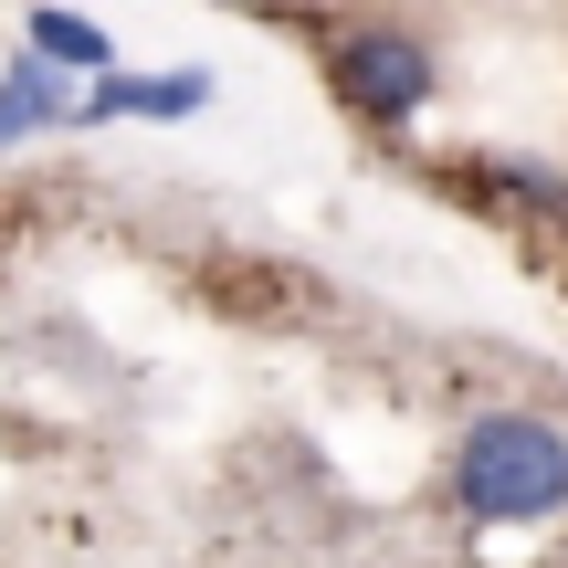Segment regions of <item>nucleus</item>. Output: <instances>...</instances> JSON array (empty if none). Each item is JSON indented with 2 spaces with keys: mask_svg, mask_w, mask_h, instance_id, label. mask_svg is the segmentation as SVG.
<instances>
[{
  "mask_svg": "<svg viewBox=\"0 0 568 568\" xmlns=\"http://www.w3.org/2000/svg\"><path fill=\"white\" fill-rule=\"evenodd\" d=\"M453 495H464L485 527H537V516L568 506V432L537 422V410H495V422L464 432V464H453Z\"/></svg>",
  "mask_w": 568,
  "mask_h": 568,
  "instance_id": "f257e3e1",
  "label": "nucleus"
},
{
  "mask_svg": "<svg viewBox=\"0 0 568 568\" xmlns=\"http://www.w3.org/2000/svg\"><path fill=\"white\" fill-rule=\"evenodd\" d=\"M326 84H337L368 126H410V105L432 95V42H410V32H337L326 42Z\"/></svg>",
  "mask_w": 568,
  "mask_h": 568,
  "instance_id": "f03ea898",
  "label": "nucleus"
},
{
  "mask_svg": "<svg viewBox=\"0 0 568 568\" xmlns=\"http://www.w3.org/2000/svg\"><path fill=\"white\" fill-rule=\"evenodd\" d=\"M201 105H211V84H201V74H105L84 116L105 126V116H201Z\"/></svg>",
  "mask_w": 568,
  "mask_h": 568,
  "instance_id": "7ed1b4c3",
  "label": "nucleus"
},
{
  "mask_svg": "<svg viewBox=\"0 0 568 568\" xmlns=\"http://www.w3.org/2000/svg\"><path fill=\"white\" fill-rule=\"evenodd\" d=\"M32 63L42 74H105L116 42H105V21H84V11H32Z\"/></svg>",
  "mask_w": 568,
  "mask_h": 568,
  "instance_id": "20e7f679",
  "label": "nucleus"
},
{
  "mask_svg": "<svg viewBox=\"0 0 568 568\" xmlns=\"http://www.w3.org/2000/svg\"><path fill=\"white\" fill-rule=\"evenodd\" d=\"M42 126H63V95H53V74L21 53L11 74H0V148H11V138H42Z\"/></svg>",
  "mask_w": 568,
  "mask_h": 568,
  "instance_id": "39448f33",
  "label": "nucleus"
}]
</instances>
